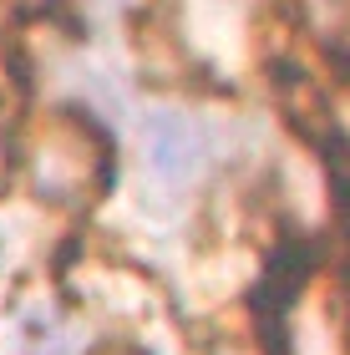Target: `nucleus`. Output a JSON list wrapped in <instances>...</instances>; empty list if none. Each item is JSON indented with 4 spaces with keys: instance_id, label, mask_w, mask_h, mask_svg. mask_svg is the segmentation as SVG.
<instances>
[{
    "instance_id": "2",
    "label": "nucleus",
    "mask_w": 350,
    "mask_h": 355,
    "mask_svg": "<svg viewBox=\"0 0 350 355\" xmlns=\"http://www.w3.org/2000/svg\"><path fill=\"white\" fill-rule=\"evenodd\" d=\"M91 355H142V350H132V345H117V340H112V345H97Z\"/></svg>"
},
{
    "instance_id": "1",
    "label": "nucleus",
    "mask_w": 350,
    "mask_h": 355,
    "mask_svg": "<svg viewBox=\"0 0 350 355\" xmlns=\"http://www.w3.org/2000/svg\"><path fill=\"white\" fill-rule=\"evenodd\" d=\"M142 157H148V173L163 183H193L209 157V137L183 112H152L142 122Z\"/></svg>"
}]
</instances>
